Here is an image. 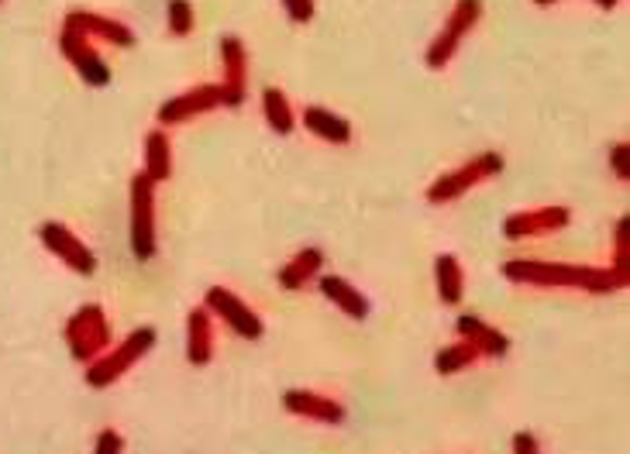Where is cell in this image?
Masks as SVG:
<instances>
[{
  "mask_svg": "<svg viewBox=\"0 0 630 454\" xmlns=\"http://www.w3.org/2000/svg\"><path fill=\"white\" fill-rule=\"evenodd\" d=\"M503 276L520 286H544V289H582V293H617L620 283L610 269H596V265H565V262H520L503 265Z\"/></svg>",
  "mask_w": 630,
  "mask_h": 454,
  "instance_id": "cell-1",
  "label": "cell"
},
{
  "mask_svg": "<svg viewBox=\"0 0 630 454\" xmlns=\"http://www.w3.org/2000/svg\"><path fill=\"white\" fill-rule=\"evenodd\" d=\"M152 344H155L152 327H135V331H131L128 338L111 351V355L93 358V362L87 365V382L93 389H104V386H111V382H118L121 375L138 362V358L149 355Z\"/></svg>",
  "mask_w": 630,
  "mask_h": 454,
  "instance_id": "cell-2",
  "label": "cell"
},
{
  "mask_svg": "<svg viewBox=\"0 0 630 454\" xmlns=\"http://www.w3.org/2000/svg\"><path fill=\"white\" fill-rule=\"evenodd\" d=\"M500 172H503V155L500 152H482V155H476V159L465 162V166L445 172L438 183H431L427 200H431V203H451V200L465 197L472 186H479V183H486V179L500 176Z\"/></svg>",
  "mask_w": 630,
  "mask_h": 454,
  "instance_id": "cell-3",
  "label": "cell"
},
{
  "mask_svg": "<svg viewBox=\"0 0 630 454\" xmlns=\"http://www.w3.org/2000/svg\"><path fill=\"white\" fill-rule=\"evenodd\" d=\"M131 252L138 262H149L155 255V183L145 172L131 179V227H128Z\"/></svg>",
  "mask_w": 630,
  "mask_h": 454,
  "instance_id": "cell-4",
  "label": "cell"
},
{
  "mask_svg": "<svg viewBox=\"0 0 630 454\" xmlns=\"http://www.w3.org/2000/svg\"><path fill=\"white\" fill-rule=\"evenodd\" d=\"M482 18V0H455V7H451L445 28H441V35L434 38L431 45H427V56L424 62L431 69H445L451 56L458 52V45L465 42V35H469L472 28L479 25Z\"/></svg>",
  "mask_w": 630,
  "mask_h": 454,
  "instance_id": "cell-5",
  "label": "cell"
},
{
  "mask_svg": "<svg viewBox=\"0 0 630 454\" xmlns=\"http://www.w3.org/2000/svg\"><path fill=\"white\" fill-rule=\"evenodd\" d=\"M107 341H111V324L104 317V307L97 303L80 307V313H73V320L66 324V344L76 362H93L97 351L107 348Z\"/></svg>",
  "mask_w": 630,
  "mask_h": 454,
  "instance_id": "cell-6",
  "label": "cell"
},
{
  "mask_svg": "<svg viewBox=\"0 0 630 454\" xmlns=\"http://www.w3.org/2000/svg\"><path fill=\"white\" fill-rule=\"evenodd\" d=\"M38 238H42V245L49 248L62 265H69L73 272H80V276H93V272H97V255H93L66 224L45 221L38 227Z\"/></svg>",
  "mask_w": 630,
  "mask_h": 454,
  "instance_id": "cell-7",
  "label": "cell"
},
{
  "mask_svg": "<svg viewBox=\"0 0 630 454\" xmlns=\"http://www.w3.org/2000/svg\"><path fill=\"white\" fill-rule=\"evenodd\" d=\"M207 313H217V317L224 320V324L231 327V331L238 334V338H262V320L259 313H255L252 307H248L245 300H238L235 293H228L224 286H210L207 289Z\"/></svg>",
  "mask_w": 630,
  "mask_h": 454,
  "instance_id": "cell-8",
  "label": "cell"
},
{
  "mask_svg": "<svg viewBox=\"0 0 630 454\" xmlns=\"http://www.w3.org/2000/svg\"><path fill=\"white\" fill-rule=\"evenodd\" d=\"M214 107H224L221 83H200V86H193V90L180 93V97H169L166 104L159 107V121L169 128V124H183L197 114L214 111Z\"/></svg>",
  "mask_w": 630,
  "mask_h": 454,
  "instance_id": "cell-9",
  "label": "cell"
},
{
  "mask_svg": "<svg viewBox=\"0 0 630 454\" xmlns=\"http://www.w3.org/2000/svg\"><path fill=\"white\" fill-rule=\"evenodd\" d=\"M59 45H62V56L73 62V69L83 76V83H90V86L111 83V69H107V62L97 56V49L90 45L87 35H80V31H73V28H62Z\"/></svg>",
  "mask_w": 630,
  "mask_h": 454,
  "instance_id": "cell-10",
  "label": "cell"
},
{
  "mask_svg": "<svg viewBox=\"0 0 630 454\" xmlns=\"http://www.w3.org/2000/svg\"><path fill=\"white\" fill-rule=\"evenodd\" d=\"M572 214L565 207H541V210H520L503 221V234L510 241L520 238H544V234H558L562 227H569Z\"/></svg>",
  "mask_w": 630,
  "mask_h": 454,
  "instance_id": "cell-11",
  "label": "cell"
},
{
  "mask_svg": "<svg viewBox=\"0 0 630 454\" xmlns=\"http://www.w3.org/2000/svg\"><path fill=\"white\" fill-rule=\"evenodd\" d=\"M221 62H224V80H221L224 107L245 104V93H248V52H245V45H241L238 35H224L221 38Z\"/></svg>",
  "mask_w": 630,
  "mask_h": 454,
  "instance_id": "cell-12",
  "label": "cell"
},
{
  "mask_svg": "<svg viewBox=\"0 0 630 454\" xmlns=\"http://www.w3.org/2000/svg\"><path fill=\"white\" fill-rule=\"evenodd\" d=\"M66 28L80 31V35H87V38L100 35L104 42L118 45V49H131V45H135V31L128 25H121V21H114V18H100V14H93V11H69Z\"/></svg>",
  "mask_w": 630,
  "mask_h": 454,
  "instance_id": "cell-13",
  "label": "cell"
},
{
  "mask_svg": "<svg viewBox=\"0 0 630 454\" xmlns=\"http://www.w3.org/2000/svg\"><path fill=\"white\" fill-rule=\"evenodd\" d=\"M455 331H458V338L469 341L472 348H476L479 355H486V358H503L510 351V338H507V334H503L500 327L486 324V320L472 317V313L458 317Z\"/></svg>",
  "mask_w": 630,
  "mask_h": 454,
  "instance_id": "cell-14",
  "label": "cell"
},
{
  "mask_svg": "<svg viewBox=\"0 0 630 454\" xmlns=\"http://www.w3.org/2000/svg\"><path fill=\"white\" fill-rule=\"evenodd\" d=\"M283 406L290 413H297V417L321 420V424H341L345 420V406L321 393H310V389H290V393H283Z\"/></svg>",
  "mask_w": 630,
  "mask_h": 454,
  "instance_id": "cell-15",
  "label": "cell"
},
{
  "mask_svg": "<svg viewBox=\"0 0 630 454\" xmlns=\"http://www.w3.org/2000/svg\"><path fill=\"white\" fill-rule=\"evenodd\" d=\"M214 355V327H210L207 310H193L186 317V358L193 365H207Z\"/></svg>",
  "mask_w": 630,
  "mask_h": 454,
  "instance_id": "cell-16",
  "label": "cell"
},
{
  "mask_svg": "<svg viewBox=\"0 0 630 454\" xmlns=\"http://www.w3.org/2000/svg\"><path fill=\"white\" fill-rule=\"evenodd\" d=\"M303 124H307L310 135L324 138V142H334V145H345L348 138H352V124L341 114L328 111V107H307V111H303Z\"/></svg>",
  "mask_w": 630,
  "mask_h": 454,
  "instance_id": "cell-17",
  "label": "cell"
},
{
  "mask_svg": "<svg viewBox=\"0 0 630 454\" xmlns=\"http://www.w3.org/2000/svg\"><path fill=\"white\" fill-rule=\"evenodd\" d=\"M321 293L328 296L334 307H341L352 320H365L369 317V300L355 289L348 279L341 276H321Z\"/></svg>",
  "mask_w": 630,
  "mask_h": 454,
  "instance_id": "cell-18",
  "label": "cell"
},
{
  "mask_svg": "<svg viewBox=\"0 0 630 454\" xmlns=\"http://www.w3.org/2000/svg\"><path fill=\"white\" fill-rule=\"evenodd\" d=\"M324 265V252L321 248H303L290 258V262L279 269V286L283 289H300L307 286L310 279H317V272H321Z\"/></svg>",
  "mask_w": 630,
  "mask_h": 454,
  "instance_id": "cell-19",
  "label": "cell"
},
{
  "mask_svg": "<svg viewBox=\"0 0 630 454\" xmlns=\"http://www.w3.org/2000/svg\"><path fill=\"white\" fill-rule=\"evenodd\" d=\"M145 176L152 183H166L173 176V148H169L166 131H149L145 135Z\"/></svg>",
  "mask_w": 630,
  "mask_h": 454,
  "instance_id": "cell-20",
  "label": "cell"
},
{
  "mask_svg": "<svg viewBox=\"0 0 630 454\" xmlns=\"http://www.w3.org/2000/svg\"><path fill=\"white\" fill-rule=\"evenodd\" d=\"M434 279H438V296L448 307H458L465 296V272L455 255H438L434 262Z\"/></svg>",
  "mask_w": 630,
  "mask_h": 454,
  "instance_id": "cell-21",
  "label": "cell"
},
{
  "mask_svg": "<svg viewBox=\"0 0 630 454\" xmlns=\"http://www.w3.org/2000/svg\"><path fill=\"white\" fill-rule=\"evenodd\" d=\"M262 114H266V124L276 135H290L293 124H297L290 100H286V93L279 90V86H266V90H262Z\"/></svg>",
  "mask_w": 630,
  "mask_h": 454,
  "instance_id": "cell-22",
  "label": "cell"
},
{
  "mask_svg": "<svg viewBox=\"0 0 630 454\" xmlns=\"http://www.w3.org/2000/svg\"><path fill=\"white\" fill-rule=\"evenodd\" d=\"M613 276H617L620 289L630 286V217L624 214L613 231Z\"/></svg>",
  "mask_w": 630,
  "mask_h": 454,
  "instance_id": "cell-23",
  "label": "cell"
},
{
  "mask_svg": "<svg viewBox=\"0 0 630 454\" xmlns=\"http://www.w3.org/2000/svg\"><path fill=\"white\" fill-rule=\"evenodd\" d=\"M476 358H482V355L472 348L469 341H455V344H448V348H441L438 355H434V369H438L441 375H455V372L469 369Z\"/></svg>",
  "mask_w": 630,
  "mask_h": 454,
  "instance_id": "cell-24",
  "label": "cell"
},
{
  "mask_svg": "<svg viewBox=\"0 0 630 454\" xmlns=\"http://www.w3.org/2000/svg\"><path fill=\"white\" fill-rule=\"evenodd\" d=\"M169 31H173V35H190L193 31L190 0H169Z\"/></svg>",
  "mask_w": 630,
  "mask_h": 454,
  "instance_id": "cell-25",
  "label": "cell"
},
{
  "mask_svg": "<svg viewBox=\"0 0 630 454\" xmlns=\"http://www.w3.org/2000/svg\"><path fill=\"white\" fill-rule=\"evenodd\" d=\"M610 169H613V176L617 179H630V145L627 142H617L610 148Z\"/></svg>",
  "mask_w": 630,
  "mask_h": 454,
  "instance_id": "cell-26",
  "label": "cell"
},
{
  "mask_svg": "<svg viewBox=\"0 0 630 454\" xmlns=\"http://www.w3.org/2000/svg\"><path fill=\"white\" fill-rule=\"evenodd\" d=\"M93 454H124V437L118 434V430H100Z\"/></svg>",
  "mask_w": 630,
  "mask_h": 454,
  "instance_id": "cell-27",
  "label": "cell"
},
{
  "mask_svg": "<svg viewBox=\"0 0 630 454\" xmlns=\"http://www.w3.org/2000/svg\"><path fill=\"white\" fill-rule=\"evenodd\" d=\"M283 7L290 14V21H297V25H307L314 18V0H283Z\"/></svg>",
  "mask_w": 630,
  "mask_h": 454,
  "instance_id": "cell-28",
  "label": "cell"
},
{
  "mask_svg": "<svg viewBox=\"0 0 630 454\" xmlns=\"http://www.w3.org/2000/svg\"><path fill=\"white\" fill-rule=\"evenodd\" d=\"M513 454H541V444L534 434H527V430H520V434H513Z\"/></svg>",
  "mask_w": 630,
  "mask_h": 454,
  "instance_id": "cell-29",
  "label": "cell"
},
{
  "mask_svg": "<svg viewBox=\"0 0 630 454\" xmlns=\"http://www.w3.org/2000/svg\"><path fill=\"white\" fill-rule=\"evenodd\" d=\"M617 4H620V0H596V7H603V11H613Z\"/></svg>",
  "mask_w": 630,
  "mask_h": 454,
  "instance_id": "cell-30",
  "label": "cell"
},
{
  "mask_svg": "<svg viewBox=\"0 0 630 454\" xmlns=\"http://www.w3.org/2000/svg\"><path fill=\"white\" fill-rule=\"evenodd\" d=\"M538 7H551V4H558V0H534Z\"/></svg>",
  "mask_w": 630,
  "mask_h": 454,
  "instance_id": "cell-31",
  "label": "cell"
}]
</instances>
